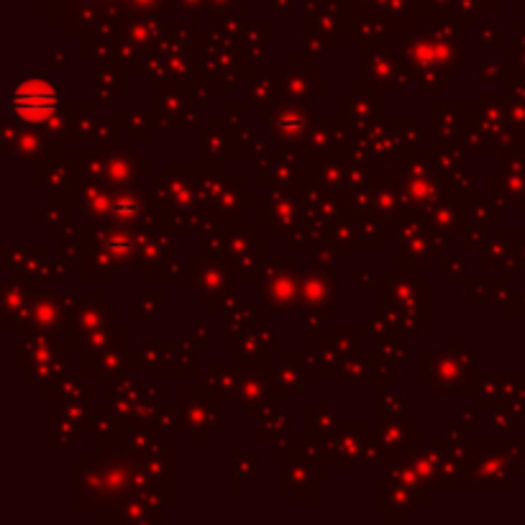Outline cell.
I'll return each instance as SVG.
<instances>
[{
  "label": "cell",
  "mask_w": 525,
  "mask_h": 525,
  "mask_svg": "<svg viewBox=\"0 0 525 525\" xmlns=\"http://www.w3.org/2000/svg\"><path fill=\"white\" fill-rule=\"evenodd\" d=\"M13 108H16L18 118L41 121L57 108V90L47 80L31 77L13 95Z\"/></svg>",
  "instance_id": "obj_1"
}]
</instances>
